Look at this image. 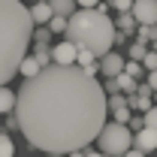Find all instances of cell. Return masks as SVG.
<instances>
[{"mask_svg":"<svg viewBox=\"0 0 157 157\" xmlns=\"http://www.w3.org/2000/svg\"><path fill=\"white\" fill-rule=\"evenodd\" d=\"M142 121H145V127H151V130H157V103L145 109V115H142Z\"/></svg>","mask_w":157,"mask_h":157,"instance_id":"44dd1931","label":"cell"},{"mask_svg":"<svg viewBox=\"0 0 157 157\" xmlns=\"http://www.w3.org/2000/svg\"><path fill=\"white\" fill-rule=\"evenodd\" d=\"M48 6H52V12L55 15H63V18H70L73 12H76V0H48Z\"/></svg>","mask_w":157,"mask_h":157,"instance_id":"8fae6325","label":"cell"},{"mask_svg":"<svg viewBox=\"0 0 157 157\" xmlns=\"http://www.w3.org/2000/svg\"><path fill=\"white\" fill-rule=\"evenodd\" d=\"M100 0H76V6H97Z\"/></svg>","mask_w":157,"mask_h":157,"instance_id":"f546056e","label":"cell"},{"mask_svg":"<svg viewBox=\"0 0 157 157\" xmlns=\"http://www.w3.org/2000/svg\"><path fill=\"white\" fill-rule=\"evenodd\" d=\"M103 91H106V94H115V91H118V78H115V76H106V85H103Z\"/></svg>","mask_w":157,"mask_h":157,"instance_id":"d4e9b609","label":"cell"},{"mask_svg":"<svg viewBox=\"0 0 157 157\" xmlns=\"http://www.w3.org/2000/svg\"><path fill=\"white\" fill-rule=\"evenodd\" d=\"M154 103H157V88H154Z\"/></svg>","mask_w":157,"mask_h":157,"instance_id":"d6a6232c","label":"cell"},{"mask_svg":"<svg viewBox=\"0 0 157 157\" xmlns=\"http://www.w3.org/2000/svg\"><path fill=\"white\" fill-rule=\"evenodd\" d=\"M130 12L136 24H157V0H133Z\"/></svg>","mask_w":157,"mask_h":157,"instance_id":"5b68a950","label":"cell"},{"mask_svg":"<svg viewBox=\"0 0 157 157\" xmlns=\"http://www.w3.org/2000/svg\"><path fill=\"white\" fill-rule=\"evenodd\" d=\"M30 39H33V42H45V45H48V42H52V30H48V27H36Z\"/></svg>","mask_w":157,"mask_h":157,"instance_id":"7402d4cb","label":"cell"},{"mask_svg":"<svg viewBox=\"0 0 157 157\" xmlns=\"http://www.w3.org/2000/svg\"><path fill=\"white\" fill-rule=\"evenodd\" d=\"M0 157H15V142L6 130H0Z\"/></svg>","mask_w":157,"mask_h":157,"instance_id":"2e32d148","label":"cell"},{"mask_svg":"<svg viewBox=\"0 0 157 157\" xmlns=\"http://www.w3.org/2000/svg\"><path fill=\"white\" fill-rule=\"evenodd\" d=\"M115 27H121L127 36L136 30V18H133V12H118V21H115Z\"/></svg>","mask_w":157,"mask_h":157,"instance_id":"4fadbf2b","label":"cell"},{"mask_svg":"<svg viewBox=\"0 0 157 157\" xmlns=\"http://www.w3.org/2000/svg\"><path fill=\"white\" fill-rule=\"evenodd\" d=\"M100 60V73L103 76H118L121 70H124V58L118 55V52H106L103 58H97Z\"/></svg>","mask_w":157,"mask_h":157,"instance_id":"ba28073f","label":"cell"},{"mask_svg":"<svg viewBox=\"0 0 157 157\" xmlns=\"http://www.w3.org/2000/svg\"><path fill=\"white\" fill-rule=\"evenodd\" d=\"M85 148H88V145H85ZM85 148H76V151H70L67 157H85Z\"/></svg>","mask_w":157,"mask_h":157,"instance_id":"4dcf8cb0","label":"cell"},{"mask_svg":"<svg viewBox=\"0 0 157 157\" xmlns=\"http://www.w3.org/2000/svg\"><path fill=\"white\" fill-rule=\"evenodd\" d=\"M33 18L21 0H0V85L18 76V63L30 48Z\"/></svg>","mask_w":157,"mask_h":157,"instance_id":"7a4b0ae2","label":"cell"},{"mask_svg":"<svg viewBox=\"0 0 157 157\" xmlns=\"http://www.w3.org/2000/svg\"><path fill=\"white\" fill-rule=\"evenodd\" d=\"M100 145V151L109 157H121L130 145H133V130L127 127V124H118V121H109V124H103V130L97 133L94 139Z\"/></svg>","mask_w":157,"mask_h":157,"instance_id":"277c9868","label":"cell"},{"mask_svg":"<svg viewBox=\"0 0 157 157\" xmlns=\"http://www.w3.org/2000/svg\"><path fill=\"white\" fill-rule=\"evenodd\" d=\"M130 115H133V109H130V106H118V109H112V121H118V124H127Z\"/></svg>","mask_w":157,"mask_h":157,"instance_id":"d6986e66","label":"cell"},{"mask_svg":"<svg viewBox=\"0 0 157 157\" xmlns=\"http://www.w3.org/2000/svg\"><path fill=\"white\" fill-rule=\"evenodd\" d=\"M45 157H67V154H45Z\"/></svg>","mask_w":157,"mask_h":157,"instance_id":"1f68e13d","label":"cell"},{"mask_svg":"<svg viewBox=\"0 0 157 157\" xmlns=\"http://www.w3.org/2000/svg\"><path fill=\"white\" fill-rule=\"evenodd\" d=\"M133 145H136L139 151L151 154V151L157 148V130H151V127H142V130H136V133H133Z\"/></svg>","mask_w":157,"mask_h":157,"instance_id":"52a82bcc","label":"cell"},{"mask_svg":"<svg viewBox=\"0 0 157 157\" xmlns=\"http://www.w3.org/2000/svg\"><path fill=\"white\" fill-rule=\"evenodd\" d=\"M85 157H109V154H103V151H91V148H85Z\"/></svg>","mask_w":157,"mask_h":157,"instance_id":"f1b7e54d","label":"cell"},{"mask_svg":"<svg viewBox=\"0 0 157 157\" xmlns=\"http://www.w3.org/2000/svg\"><path fill=\"white\" fill-rule=\"evenodd\" d=\"M39 70H42V67H39V60L33 58V55H24V58H21V63H18V76H24V78L36 76Z\"/></svg>","mask_w":157,"mask_h":157,"instance_id":"30bf717a","label":"cell"},{"mask_svg":"<svg viewBox=\"0 0 157 157\" xmlns=\"http://www.w3.org/2000/svg\"><path fill=\"white\" fill-rule=\"evenodd\" d=\"M145 52H148L145 42H133V45H130V60H142V58H145Z\"/></svg>","mask_w":157,"mask_h":157,"instance_id":"603a6c76","label":"cell"},{"mask_svg":"<svg viewBox=\"0 0 157 157\" xmlns=\"http://www.w3.org/2000/svg\"><path fill=\"white\" fill-rule=\"evenodd\" d=\"M21 136L45 154H70L91 145L106 124L109 106L97 76L78 63H48L15 91Z\"/></svg>","mask_w":157,"mask_h":157,"instance_id":"6da1fadb","label":"cell"},{"mask_svg":"<svg viewBox=\"0 0 157 157\" xmlns=\"http://www.w3.org/2000/svg\"><path fill=\"white\" fill-rule=\"evenodd\" d=\"M112 6H115L118 12H130V6H133V0H109Z\"/></svg>","mask_w":157,"mask_h":157,"instance_id":"cb8c5ba5","label":"cell"},{"mask_svg":"<svg viewBox=\"0 0 157 157\" xmlns=\"http://www.w3.org/2000/svg\"><path fill=\"white\" fill-rule=\"evenodd\" d=\"M115 78H118V91H124V94H133V91H136V85H139L136 78H133V76H127L124 70H121Z\"/></svg>","mask_w":157,"mask_h":157,"instance_id":"9a60e30c","label":"cell"},{"mask_svg":"<svg viewBox=\"0 0 157 157\" xmlns=\"http://www.w3.org/2000/svg\"><path fill=\"white\" fill-rule=\"evenodd\" d=\"M127 127H130V130L136 133V130H142V127H145V121H142V118H133V115H130V121H127Z\"/></svg>","mask_w":157,"mask_h":157,"instance_id":"484cf974","label":"cell"},{"mask_svg":"<svg viewBox=\"0 0 157 157\" xmlns=\"http://www.w3.org/2000/svg\"><path fill=\"white\" fill-rule=\"evenodd\" d=\"M45 27H48L52 33H63V30H67V18H63V15H55V12H52V18L45 21Z\"/></svg>","mask_w":157,"mask_h":157,"instance_id":"e0dca14e","label":"cell"},{"mask_svg":"<svg viewBox=\"0 0 157 157\" xmlns=\"http://www.w3.org/2000/svg\"><path fill=\"white\" fill-rule=\"evenodd\" d=\"M148 85L157 88V70H148Z\"/></svg>","mask_w":157,"mask_h":157,"instance_id":"83f0119b","label":"cell"},{"mask_svg":"<svg viewBox=\"0 0 157 157\" xmlns=\"http://www.w3.org/2000/svg\"><path fill=\"white\" fill-rule=\"evenodd\" d=\"M30 18H33V24H45V21L52 18V6H48V0H36V3L30 6Z\"/></svg>","mask_w":157,"mask_h":157,"instance_id":"9c48e42d","label":"cell"},{"mask_svg":"<svg viewBox=\"0 0 157 157\" xmlns=\"http://www.w3.org/2000/svg\"><path fill=\"white\" fill-rule=\"evenodd\" d=\"M33 58L39 60V67H48V63H55V60H52V45H45V42H36V48H33Z\"/></svg>","mask_w":157,"mask_h":157,"instance_id":"5bb4252c","label":"cell"},{"mask_svg":"<svg viewBox=\"0 0 157 157\" xmlns=\"http://www.w3.org/2000/svg\"><path fill=\"white\" fill-rule=\"evenodd\" d=\"M76 52H78V45L76 42H70V39H63V42H58L55 48H52V60L55 63H76Z\"/></svg>","mask_w":157,"mask_h":157,"instance_id":"8992f818","label":"cell"},{"mask_svg":"<svg viewBox=\"0 0 157 157\" xmlns=\"http://www.w3.org/2000/svg\"><path fill=\"white\" fill-rule=\"evenodd\" d=\"M124 73H127V76H133V78L139 82L142 73H145V67H142V60H127V63H124Z\"/></svg>","mask_w":157,"mask_h":157,"instance_id":"ac0fdd59","label":"cell"},{"mask_svg":"<svg viewBox=\"0 0 157 157\" xmlns=\"http://www.w3.org/2000/svg\"><path fill=\"white\" fill-rule=\"evenodd\" d=\"M15 109V94L9 91V85H0V115H9Z\"/></svg>","mask_w":157,"mask_h":157,"instance_id":"7c38bea8","label":"cell"},{"mask_svg":"<svg viewBox=\"0 0 157 157\" xmlns=\"http://www.w3.org/2000/svg\"><path fill=\"white\" fill-rule=\"evenodd\" d=\"M115 33V21H109V15L97 6H78L67 18V30H63V36L70 42H76L78 48H91L97 58L112 52Z\"/></svg>","mask_w":157,"mask_h":157,"instance_id":"3957f363","label":"cell"},{"mask_svg":"<svg viewBox=\"0 0 157 157\" xmlns=\"http://www.w3.org/2000/svg\"><path fill=\"white\" fill-rule=\"evenodd\" d=\"M94 60H97V55H94L91 48H78L76 52V63L78 67H88V63H94Z\"/></svg>","mask_w":157,"mask_h":157,"instance_id":"ffe728a7","label":"cell"},{"mask_svg":"<svg viewBox=\"0 0 157 157\" xmlns=\"http://www.w3.org/2000/svg\"><path fill=\"white\" fill-rule=\"evenodd\" d=\"M121 157H145V151H139V148H127Z\"/></svg>","mask_w":157,"mask_h":157,"instance_id":"4316f807","label":"cell"}]
</instances>
